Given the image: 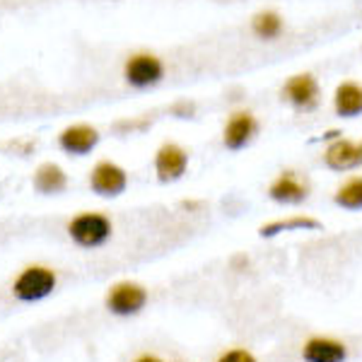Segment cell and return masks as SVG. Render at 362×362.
I'll return each instance as SVG.
<instances>
[{
  "instance_id": "ac0fdd59",
  "label": "cell",
  "mask_w": 362,
  "mask_h": 362,
  "mask_svg": "<svg viewBox=\"0 0 362 362\" xmlns=\"http://www.w3.org/2000/svg\"><path fill=\"white\" fill-rule=\"evenodd\" d=\"M218 362H259L247 348H232L218 358Z\"/></svg>"
},
{
  "instance_id": "d6986e66",
  "label": "cell",
  "mask_w": 362,
  "mask_h": 362,
  "mask_svg": "<svg viewBox=\"0 0 362 362\" xmlns=\"http://www.w3.org/2000/svg\"><path fill=\"white\" fill-rule=\"evenodd\" d=\"M150 126V121L148 119H136V121H119L116 124V131H121V133H126V131H143V128H148Z\"/></svg>"
},
{
  "instance_id": "52a82bcc",
  "label": "cell",
  "mask_w": 362,
  "mask_h": 362,
  "mask_svg": "<svg viewBox=\"0 0 362 362\" xmlns=\"http://www.w3.org/2000/svg\"><path fill=\"white\" fill-rule=\"evenodd\" d=\"M186 167H189V153L179 148L177 143H165L155 155V172L160 181H177L184 177Z\"/></svg>"
},
{
  "instance_id": "7a4b0ae2",
  "label": "cell",
  "mask_w": 362,
  "mask_h": 362,
  "mask_svg": "<svg viewBox=\"0 0 362 362\" xmlns=\"http://www.w3.org/2000/svg\"><path fill=\"white\" fill-rule=\"evenodd\" d=\"M56 273L46 266H29L13 283V295L20 302H39L56 290Z\"/></svg>"
},
{
  "instance_id": "9c48e42d",
  "label": "cell",
  "mask_w": 362,
  "mask_h": 362,
  "mask_svg": "<svg viewBox=\"0 0 362 362\" xmlns=\"http://www.w3.org/2000/svg\"><path fill=\"white\" fill-rule=\"evenodd\" d=\"M99 143V131L87 124H75L61 131L58 136V145L61 150H66L68 155H87L95 150V145Z\"/></svg>"
},
{
  "instance_id": "8fae6325",
  "label": "cell",
  "mask_w": 362,
  "mask_h": 362,
  "mask_svg": "<svg viewBox=\"0 0 362 362\" xmlns=\"http://www.w3.org/2000/svg\"><path fill=\"white\" fill-rule=\"evenodd\" d=\"M268 196L278 203H300L309 196V186H307V181H302L295 172H283L271 184Z\"/></svg>"
},
{
  "instance_id": "5bb4252c",
  "label": "cell",
  "mask_w": 362,
  "mask_h": 362,
  "mask_svg": "<svg viewBox=\"0 0 362 362\" xmlns=\"http://www.w3.org/2000/svg\"><path fill=\"white\" fill-rule=\"evenodd\" d=\"M66 186H68L66 172L58 165H54V162H46V165L39 167L37 174H34V189H37L39 194L54 196V194L66 191Z\"/></svg>"
},
{
  "instance_id": "ba28073f",
  "label": "cell",
  "mask_w": 362,
  "mask_h": 362,
  "mask_svg": "<svg viewBox=\"0 0 362 362\" xmlns=\"http://www.w3.org/2000/svg\"><path fill=\"white\" fill-rule=\"evenodd\" d=\"M302 358L305 362H346L348 348L346 343L336 341V338L314 336L302 346Z\"/></svg>"
},
{
  "instance_id": "30bf717a",
  "label": "cell",
  "mask_w": 362,
  "mask_h": 362,
  "mask_svg": "<svg viewBox=\"0 0 362 362\" xmlns=\"http://www.w3.org/2000/svg\"><path fill=\"white\" fill-rule=\"evenodd\" d=\"M259 131V121L251 112H235L230 116V121L225 124L223 140L230 150H239L247 143H251V138Z\"/></svg>"
},
{
  "instance_id": "44dd1931",
  "label": "cell",
  "mask_w": 362,
  "mask_h": 362,
  "mask_svg": "<svg viewBox=\"0 0 362 362\" xmlns=\"http://www.w3.org/2000/svg\"><path fill=\"white\" fill-rule=\"evenodd\" d=\"M136 362H162L160 358H155V355H140Z\"/></svg>"
},
{
  "instance_id": "7402d4cb",
  "label": "cell",
  "mask_w": 362,
  "mask_h": 362,
  "mask_svg": "<svg viewBox=\"0 0 362 362\" xmlns=\"http://www.w3.org/2000/svg\"><path fill=\"white\" fill-rule=\"evenodd\" d=\"M360 150H362V143H360Z\"/></svg>"
},
{
  "instance_id": "ffe728a7",
  "label": "cell",
  "mask_w": 362,
  "mask_h": 362,
  "mask_svg": "<svg viewBox=\"0 0 362 362\" xmlns=\"http://www.w3.org/2000/svg\"><path fill=\"white\" fill-rule=\"evenodd\" d=\"M194 112H196V107L191 102H186V99H184V102H177L172 107V114L174 116H181V119H189V116L194 114Z\"/></svg>"
},
{
  "instance_id": "7c38bea8",
  "label": "cell",
  "mask_w": 362,
  "mask_h": 362,
  "mask_svg": "<svg viewBox=\"0 0 362 362\" xmlns=\"http://www.w3.org/2000/svg\"><path fill=\"white\" fill-rule=\"evenodd\" d=\"M324 160H326V165L331 169H336V172H346V169L362 165V150H360V145L350 143V140H336V143L329 145Z\"/></svg>"
},
{
  "instance_id": "277c9868",
  "label": "cell",
  "mask_w": 362,
  "mask_h": 362,
  "mask_svg": "<svg viewBox=\"0 0 362 362\" xmlns=\"http://www.w3.org/2000/svg\"><path fill=\"white\" fill-rule=\"evenodd\" d=\"M148 305V290L138 283H116L107 295V307L116 317H133Z\"/></svg>"
},
{
  "instance_id": "8992f818",
  "label": "cell",
  "mask_w": 362,
  "mask_h": 362,
  "mask_svg": "<svg viewBox=\"0 0 362 362\" xmlns=\"http://www.w3.org/2000/svg\"><path fill=\"white\" fill-rule=\"evenodd\" d=\"M319 83L314 75L309 73H300V75H293V78L285 83L283 87V97L288 99L293 107L297 109H305V112H309V109H314L319 104Z\"/></svg>"
},
{
  "instance_id": "e0dca14e",
  "label": "cell",
  "mask_w": 362,
  "mask_h": 362,
  "mask_svg": "<svg viewBox=\"0 0 362 362\" xmlns=\"http://www.w3.org/2000/svg\"><path fill=\"white\" fill-rule=\"evenodd\" d=\"M334 201L346 210H360L362 208V177L348 179L346 184L336 191Z\"/></svg>"
},
{
  "instance_id": "4fadbf2b",
  "label": "cell",
  "mask_w": 362,
  "mask_h": 362,
  "mask_svg": "<svg viewBox=\"0 0 362 362\" xmlns=\"http://www.w3.org/2000/svg\"><path fill=\"white\" fill-rule=\"evenodd\" d=\"M336 114L343 119H353V116L362 114V85L358 83H341L336 87L334 95Z\"/></svg>"
},
{
  "instance_id": "5b68a950",
  "label": "cell",
  "mask_w": 362,
  "mask_h": 362,
  "mask_svg": "<svg viewBox=\"0 0 362 362\" xmlns=\"http://www.w3.org/2000/svg\"><path fill=\"white\" fill-rule=\"evenodd\" d=\"M90 186L92 191L99 196H121L128 186V177H126V169H121L116 162H97V167L92 169V177H90Z\"/></svg>"
},
{
  "instance_id": "3957f363",
  "label": "cell",
  "mask_w": 362,
  "mask_h": 362,
  "mask_svg": "<svg viewBox=\"0 0 362 362\" xmlns=\"http://www.w3.org/2000/svg\"><path fill=\"white\" fill-rule=\"evenodd\" d=\"M124 78L131 87H153L165 78V63L153 54H133L124 66Z\"/></svg>"
},
{
  "instance_id": "9a60e30c",
  "label": "cell",
  "mask_w": 362,
  "mask_h": 362,
  "mask_svg": "<svg viewBox=\"0 0 362 362\" xmlns=\"http://www.w3.org/2000/svg\"><path fill=\"white\" fill-rule=\"evenodd\" d=\"M251 32L259 39L273 42V39H278L280 32H283V20H280V15L273 13V10H264V13L254 15V20H251Z\"/></svg>"
},
{
  "instance_id": "6da1fadb",
  "label": "cell",
  "mask_w": 362,
  "mask_h": 362,
  "mask_svg": "<svg viewBox=\"0 0 362 362\" xmlns=\"http://www.w3.org/2000/svg\"><path fill=\"white\" fill-rule=\"evenodd\" d=\"M68 235L85 249L102 247L112 237V220L102 213H80L68 223Z\"/></svg>"
},
{
  "instance_id": "2e32d148",
  "label": "cell",
  "mask_w": 362,
  "mask_h": 362,
  "mask_svg": "<svg viewBox=\"0 0 362 362\" xmlns=\"http://www.w3.org/2000/svg\"><path fill=\"white\" fill-rule=\"evenodd\" d=\"M319 223L314 218H307V215H295V218L288 220H276V223H268L261 227V237H276L280 232L288 230H317Z\"/></svg>"
}]
</instances>
